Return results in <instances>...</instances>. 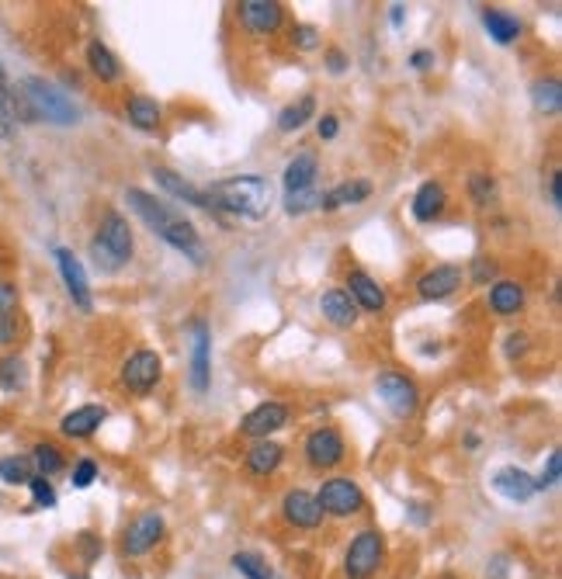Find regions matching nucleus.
<instances>
[{"label": "nucleus", "instance_id": "obj_3", "mask_svg": "<svg viewBox=\"0 0 562 579\" xmlns=\"http://www.w3.org/2000/svg\"><path fill=\"white\" fill-rule=\"evenodd\" d=\"M14 105L25 111V118H42L49 125H77L80 108L73 105V98L56 87L53 80L42 77H25L21 80V94H14Z\"/></svg>", "mask_w": 562, "mask_h": 579}, {"label": "nucleus", "instance_id": "obj_41", "mask_svg": "<svg viewBox=\"0 0 562 579\" xmlns=\"http://www.w3.org/2000/svg\"><path fill=\"white\" fill-rule=\"evenodd\" d=\"M70 482L77 489H87L91 482H98V462H94V458H80V462L73 465V472H70Z\"/></svg>", "mask_w": 562, "mask_h": 579}, {"label": "nucleus", "instance_id": "obj_37", "mask_svg": "<svg viewBox=\"0 0 562 579\" xmlns=\"http://www.w3.org/2000/svg\"><path fill=\"white\" fill-rule=\"evenodd\" d=\"M28 493H32V503L42 510H53L56 507V489L49 479H42V475H32L28 479Z\"/></svg>", "mask_w": 562, "mask_h": 579}, {"label": "nucleus", "instance_id": "obj_17", "mask_svg": "<svg viewBox=\"0 0 562 579\" xmlns=\"http://www.w3.org/2000/svg\"><path fill=\"white\" fill-rule=\"evenodd\" d=\"M288 423V406L285 403H261L243 417L240 434L254 437V441H268L271 434H278L281 427Z\"/></svg>", "mask_w": 562, "mask_h": 579}, {"label": "nucleus", "instance_id": "obj_13", "mask_svg": "<svg viewBox=\"0 0 562 579\" xmlns=\"http://www.w3.org/2000/svg\"><path fill=\"white\" fill-rule=\"evenodd\" d=\"M281 517L299 531H316L323 524V510L316 503V493H309V489H288L281 496Z\"/></svg>", "mask_w": 562, "mask_h": 579}, {"label": "nucleus", "instance_id": "obj_6", "mask_svg": "<svg viewBox=\"0 0 562 579\" xmlns=\"http://www.w3.org/2000/svg\"><path fill=\"white\" fill-rule=\"evenodd\" d=\"M323 517H334V521H347V517H358L365 510V493L351 475H334L320 486L316 493Z\"/></svg>", "mask_w": 562, "mask_h": 579}, {"label": "nucleus", "instance_id": "obj_11", "mask_svg": "<svg viewBox=\"0 0 562 579\" xmlns=\"http://www.w3.org/2000/svg\"><path fill=\"white\" fill-rule=\"evenodd\" d=\"M53 257L59 267V278H63V285H66V295L73 299V306L87 313V309L94 306V295H91V281H87L84 264L77 261V254H73L70 247H56Z\"/></svg>", "mask_w": 562, "mask_h": 579}, {"label": "nucleus", "instance_id": "obj_32", "mask_svg": "<svg viewBox=\"0 0 562 579\" xmlns=\"http://www.w3.org/2000/svg\"><path fill=\"white\" fill-rule=\"evenodd\" d=\"M313 111H316V98L313 94H302L299 101H292V105H285L278 111V129L281 132H299L302 125L313 118Z\"/></svg>", "mask_w": 562, "mask_h": 579}, {"label": "nucleus", "instance_id": "obj_35", "mask_svg": "<svg viewBox=\"0 0 562 579\" xmlns=\"http://www.w3.org/2000/svg\"><path fill=\"white\" fill-rule=\"evenodd\" d=\"M32 465H28V458L21 455H7L0 458V479L7 482V486H28V479H32Z\"/></svg>", "mask_w": 562, "mask_h": 579}, {"label": "nucleus", "instance_id": "obj_12", "mask_svg": "<svg viewBox=\"0 0 562 579\" xmlns=\"http://www.w3.org/2000/svg\"><path fill=\"white\" fill-rule=\"evenodd\" d=\"M212 330L205 319H191V389L205 396L212 385Z\"/></svg>", "mask_w": 562, "mask_h": 579}, {"label": "nucleus", "instance_id": "obj_7", "mask_svg": "<svg viewBox=\"0 0 562 579\" xmlns=\"http://www.w3.org/2000/svg\"><path fill=\"white\" fill-rule=\"evenodd\" d=\"M375 392H379L382 406H386L393 417L399 420H410L413 413L420 410V389L413 378H406L403 371H379V378H375Z\"/></svg>", "mask_w": 562, "mask_h": 579}, {"label": "nucleus", "instance_id": "obj_10", "mask_svg": "<svg viewBox=\"0 0 562 579\" xmlns=\"http://www.w3.org/2000/svg\"><path fill=\"white\" fill-rule=\"evenodd\" d=\"M164 378V358L157 351H136L125 358L122 365V385L136 396H146V392L157 389V382Z\"/></svg>", "mask_w": 562, "mask_h": 579}, {"label": "nucleus", "instance_id": "obj_20", "mask_svg": "<svg viewBox=\"0 0 562 579\" xmlns=\"http://www.w3.org/2000/svg\"><path fill=\"white\" fill-rule=\"evenodd\" d=\"M153 177H157V184L167 191V195L181 198V202H188V205H198V209H205V212H216V205H212L209 191H205V188H195V184L184 181V177H181V174H174V170H170V167H153Z\"/></svg>", "mask_w": 562, "mask_h": 579}, {"label": "nucleus", "instance_id": "obj_14", "mask_svg": "<svg viewBox=\"0 0 562 579\" xmlns=\"http://www.w3.org/2000/svg\"><path fill=\"white\" fill-rule=\"evenodd\" d=\"M236 18L247 32L254 35H271L281 28V18H285V7L278 0H240L236 4Z\"/></svg>", "mask_w": 562, "mask_h": 579}, {"label": "nucleus", "instance_id": "obj_27", "mask_svg": "<svg viewBox=\"0 0 562 579\" xmlns=\"http://www.w3.org/2000/svg\"><path fill=\"white\" fill-rule=\"evenodd\" d=\"M125 118H129L132 129L139 132H157L160 129V118H164V111L153 98H146V94H132L129 101H125Z\"/></svg>", "mask_w": 562, "mask_h": 579}, {"label": "nucleus", "instance_id": "obj_28", "mask_svg": "<svg viewBox=\"0 0 562 579\" xmlns=\"http://www.w3.org/2000/svg\"><path fill=\"white\" fill-rule=\"evenodd\" d=\"M483 25H486V32H490V39L497 42V46H514V42L521 39V21H517L514 14L500 11V7H486Z\"/></svg>", "mask_w": 562, "mask_h": 579}, {"label": "nucleus", "instance_id": "obj_48", "mask_svg": "<svg viewBox=\"0 0 562 579\" xmlns=\"http://www.w3.org/2000/svg\"><path fill=\"white\" fill-rule=\"evenodd\" d=\"M434 63H438V56H434L431 49H417V53L410 56V66H413V70H431Z\"/></svg>", "mask_w": 562, "mask_h": 579}, {"label": "nucleus", "instance_id": "obj_46", "mask_svg": "<svg viewBox=\"0 0 562 579\" xmlns=\"http://www.w3.org/2000/svg\"><path fill=\"white\" fill-rule=\"evenodd\" d=\"M521 354H528V337H524V333H510L507 337V358H521Z\"/></svg>", "mask_w": 562, "mask_h": 579}, {"label": "nucleus", "instance_id": "obj_50", "mask_svg": "<svg viewBox=\"0 0 562 579\" xmlns=\"http://www.w3.org/2000/svg\"><path fill=\"white\" fill-rule=\"evenodd\" d=\"M337 129H340L337 115H323V118H320V125H316V132H320V139H334V136H337Z\"/></svg>", "mask_w": 562, "mask_h": 579}, {"label": "nucleus", "instance_id": "obj_5", "mask_svg": "<svg viewBox=\"0 0 562 579\" xmlns=\"http://www.w3.org/2000/svg\"><path fill=\"white\" fill-rule=\"evenodd\" d=\"M386 562V534L379 527H365L351 538L344 552V576L347 579H372Z\"/></svg>", "mask_w": 562, "mask_h": 579}, {"label": "nucleus", "instance_id": "obj_42", "mask_svg": "<svg viewBox=\"0 0 562 579\" xmlns=\"http://www.w3.org/2000/svg\"><path fill=\"white\" fill-rule=\"evenodd\" d=\"M497 274H500V267H497L493 257H476V261H472L469 278L476 281V285H490V281H497Z\"/></svg>", "mask_w": 562, "mask_h": 579}, {"label": "nucleus", "instance_id": "obj_31", "mask_svg": "<svg viewBox=\"0 0 562 579\" xmlns=\"http://www.w3.org/2000/svg\"><path fill=\"white\" fill-rule=\"evenodd\" d=\"M531 105L535 111H542V115H559L562 108V84L556 77H538L535 84H531Z\"/></svg>", "mask_w": 562, "mask_h": 579}, {"label": "nucleus", "instance_id": "obj_54", "mask_svg": "<svg viewBox=\"0 0 562 579\" xmlns=\"http://www.w3.org/2000/svg\"><path fill=\"white\" fill-rule=\"evenodd\" d=\"M66 579H91L87 573H73V576H66Z\"/></svg>", "mask_w": 562, "mask_h": 579}, {"label": "nucleus", "instance_id": "obj_36", "mask_svg": "<svg viewBox=\"0 0 562 579\" xmlns=\"http://www.w3.org/2000/svg\"><path fill=\"white\" fill-rule=\"evenodd\" d=\"M469 195H472V202L479 205V209H490L493 202H497V181H493L490 174H472L469 177Z\"/></svg>", "mask_w": 562, "mask_h": 579}, {"label": "nucleus", "instance_id": "obj_34", "mask_svg": "<svg viewBox=\"0 0 562 579\" xmlns=\"http://www.w3.org/2000/svg\"><path fill=\"white\" fill-rule=\"evenodd\" d=\"M229 562L243 579H275V569L268 566V559L261 552H236Z\"/></svg>", "mask_w": 562, "mask_h": 579}, {"label": "nucleus", "instance_id": "obj_40", "mask_svg": "<svg viewBox=\"0 0 562 579\" xmlns=\"http://www.w3.org/2000/svg\"><path fill=\"white\" fill-rule=\"evenodd\" d=\"M559 472H562V455H559V451H552V455H549V465H545L542 475H538V479H535V493H545V489H556Z\"/></svg>", "mask_w": 562, "mask_h": 579}, {"label": "nucleus", "instance_id": "obj_22", "mask_svg": "<svg viewBox=\"0 0 562 579\" xmlns=\"http://www.w3.org/2000/svg\"><path fill=\"white\" fill-rule=\"evenodd\" d=\"M493 489L510 503H528L531 496H535V479L524 469H517V465H504V469L493 475Z\"/></svg>", "mask_w": 562, "mask_h": 579}, {"label": "nucleus", "instance_id": "obj_2", "mask_svg": "<svg viewBox=\"0 0 562 579\" xmlns=\"http://www.w3.org/2000/svg\"><path fill=\"white\" fill-rule=\"evenodd\" d=\"M216 205V212H233L240 219H264L271 209V181H264L261 174H240V177H226V181H216L212 188H205Z\"/></svg>", "mask_w": 562, "mask_h": 579}, {"label": "nucleus", "instance_id": "obj_26", "mask_svg": "<svg viewBox=\"0 0 562 579\" xmlns=\"http://www.w3.org/2000/svg\"><path fill=\"white\" fill-rule=\"evenodd\" d=\"M490 309L497 316H517L524 309V285L521 281L500 278L490 285Z\"/></svg>", "mask_w": 562, "mask_h": 579}, {"label": "nucleus", "instance_id": "obj_4", "mask_svg": "<svg viewBox=\"0 0 562 579\" xmlns=\"http://www.w3.org/2000/svg\"><path fill=\"white\" fill-rule=\"evenodd\" d=\"M91 250H94V257H98V267H105V271H118V267L129 264L132 250H136L129 219L118 212H105L98 233H94Z\"/></svg>", "mask_w": 562, "mask_h": 579}, {"label": "nucleus", "instance_id": "obj_1", "mask_svg": "<svg viewBox=\"0 0 562 579\" xmlns=\"http://www.w3.org/2000/svg\"><path fill=\"white\" fill-rule=\"evenodd\" d=\"M125 202H129V209L136 212L139 219H143L146 226L153 229V236H160L167 247H174L177 254L191 257L195 264L205 261V247H202V236H198L195 222L184 219V215L177 212L174 205L160 202L157 195H150V191H143V188H129V191H125Z\"/></svg>", "mask_w": 562, "mask_h": 579}, {"label": "nucleus", "instance_id": "obj_18", "mask_svg": "<svg viewBox=\"0 0 562 579\" xmlns=\"http://www.w3.org/2000/svg\"><path fill=\"white\" fill-rule=\"evenodd\" d=\"M316 177H320V160H316V153L313 150L295 153V157L288 160L285 174H281V188H285V195L313 191L316 188Z\"/></svg>", "mask_w": 562, "mask_h": 579}, {"label": "nucleus", "instance_id": "obj_39", "mask_svg": "<svg viewBox=\"0 0 562 579\" xmlns=\"http://www.w3.org/2000/svg\"><path fill=\"white\" fill-rule=\"evenodd\" d=\"M320 209V191H299V195H285V212L288 215H306Z\"/></svg>", "mask_w": 562, "mask_h": 579}, {"label": "nucleus", "instance_id": "obj_51", "mask_svg": "<svg viewBox=\"0 0 562 579\" xmlns=\"http://www.w3.org/2000/svg\"><path fill=\"white\" fill-rule=\"evenodd\" d=\"M549 198L556 209H562V174L559 170H552V177H549Z\"/></svg>", "mask_w": 562, "mask_h": 579}, {"label": "nucleus", "instance_id": "obj_38", "mask_svg": "<svg viewBox=\"0 0 562 579\" xmlns=\"http://www.w3.org/2000/svg\"><path fill=\"white\" fill-rule=\"evenodd\" d=\"M288 42H292L299 53H313V49H320V28L316 25H295L292 35H288Z\"/></svg>", "mask_w": 562, "mask_h": 579}, {"label": "nucleus", "instance_id": "obj_44", "mask_svg": "<svg viewBox=\"0 0 562 579\" xmlns=\"http://www.w3.org/2000/svg\"><path fill=\"white\" fill-rule=\"evenodd\" d=\"M0 313H18V285L0 278Z\"/></svg>", "mask_w": 562, "mask_h": 579}, {"label": "nucleus", "instance_id": "obj_52", "mask_svg": "<svg viewBox=\"0 0 562 579\" xmlns=\"http://www.w3.org/2000/svg\"><path fill=\"white\" fill-rule=\"evenodd\" d=\"M0 101H4L7 108L14 105V91H11V84H7V73H4V66H0Z\"/></svg>", "mask_w": 562, "mask_h": 579}, {"label": "nucleus", "instance_id": "obj_30", "mask_svg": "<svg viewBox=\"0 0 562 579\" xmlns=\"http://www.w3.org/2000/svg\"><path fill=\"white\" fill-rule=\"evenodd\" d=\"M28 465H32L35 475H42V479H53L66 469V455L59 451V444L53 441H39L32 448V455H28Z\"/></svg>", "mask_w": 562, "mask_h": 579}, {"label": "nucleus", "instance_id": "obj_33", "mask_svg": "<svg viewBox=\"0 0 562 579\" xmlns=\"http://www.w3.org/2000/svg\"><path fill=\"white\" fill-rule=\"evenodd\" d=\"M28 385V365L21 354H7L0 358V389L4 392H21Z\"/></svg>", "mask_w": 562, "mask_h": 579}, {"label": "nucleus", "instance_id": "obj_19", "mask_svg": "<svg viewBox=\"0 0 562 579\" xmlns=\"http://www.w3.org/2000/svg\"><path fill=\"white\" fill-rule=\"evenodd\" d=\"M108 420V410L98 403L91 406H77V410H70L63 420H59V430H63V437H70V441H87V437L98 434V427Z\"/></svg>", "mask_w": 562, "mask_h": 579}, {"label": "nucleus", "instance_id": "obj_8", "mask_svg": "<svg viewBox=\"0 0 562 579\" xmlns=\"http://www.w3.org/2000/svg\"><path fill=\"white\" fill-rule=\"evenodd\" d=\"M302 455H306L309 469H316V472L337 469V465L347 458L344 434H340L337 427H316L313 434L306 437V444H302Z\"/></svg>", "mask_w": 562, "mask_h": 579}, {"label": "nucleus", "instance_id": "obj_21", "mask_svg": "<svg viewBox=\"0 0 562 579\" xmlns=\"http://www.w3.org/2000/svg\"><path fill=\"white\" fill-rule=\"evenodd\" d=\"M320 313L330 326H337V330H351V326L358 323L361 309L354 306L351 295H347L344 288H330V292L320 295Z\"/></svg>", "mask_w": 562, "mask_h": 579}, {"label": "nucleus", "instance_id": "obj_49", "mask_svg": "<svg viewBox=\"0 0 562 579\" xmlns=\"http://www.w3.org/2000/svg\"><path fill=\"white\" fill-rule=\"evenodd\" d=\"M14 136V115H11V108L0 101V139H11Z\"/></svg>", "mask_w": 562, "mask_h": 579}, {"label": "nucleus", "instance_id": "obj_25", "mask_svg": "<svg viewBox=\"0 0 562 579\" xmlns=\"http://www.w3.org/2000/svg\"><path fill=\"white\" fill-rule=\"evenodd\" d=\"M372 195V184L368 181H344V184H337V188H330V191H323L320 195V209L323 212H337V209H347V205H358V202H365V198Z\"/></svg>", "mask_w": 562, "mask_h": 579}, {"label": "nucleus", "instance_id": "obj_16", "mask_svg": "<svg viewBox=\"0 0 562 579\" xmlns=\"http://www.w3.org/2000/svg\"><path fill=\"white\" fill-rule=\"evenodd\" d=\"M462 281H465V271L458 264H438L417 278V295L427 302H441L448 299V295H455L458 288H462Z\"/></svg>", "mask_w": 562, "mask_h": 579}, {"label": "nucleus", "instance_id": "obj_24", "mask_svg": "<svg viewBox=\"0 0 562 579\" xmlns=\"http://www.w3.org/2000/svg\"><path fill=\"white\" fill-rule=\"evenodd\" d=\"M281 462H285V448L271 441V437H268V441H257L254 448L247 451V458H243L247 472L257 475V479H268V475H275L281 469Z\"/></svg>", "mask_w": 562, "mask_h": 579}, {"label": "nucleus", "instance_id": "obj_47", "mask_svg": "<svg viewBox=\"0 0 562 579\" xmlns=\"http://www.w3.org/2000/svg\"><path fill=\"white\" fill-rule=\"evenodd\" d=\"M347 66H351V63H347L344 49H327V70H330V73H344Z\"/></svg>", "mask_w": 562, "mask_h": 579}, {"label": "nucleus", "instance_id": "obj_29", "mask_svg": "<svg viewBox=\"0 0 562 579\" xmlns=\"http://www.w3.org/2000/svg\"><path fill=\"white\" fill-rule=\"evenodd\" d=\"M87 66H91V73L101 80V84H115V80L122 77V66H118L115 53L101 39L87 42Z\"/></svg>", "mask_w": 562, "mask_h": 579}, {"label": "nucleus", "instance_id": "obj_45", "mask_svg": "<svg viewBox=\"0 0 562 579\" xmlns=\"http://www.w3.org/2000/svg\"><path fill=\"white\" fill-rule=\"evenodd\" d=\"M18 340V313H0V347H11Z\"/></svg>", "mask_w": 562, "mask_h": 579}, {"label": "nucleus", "instance_id": "obj_23", "mask_svg": "<svg viewBox=\"0 0 562 579\" xmlns=\"http://www.w3.org/2000/svg\"><path fill=\"white\" fill-rule=\"evenodd\" d=\"M445 209H448L445 184H441V181H424V184H420L417 195H413V205H410L413 219H417V222H434Z\"/></svg>", "mask_w": 562, "mask_h": 579}, {"label": "nucleus", "instance_id": "obj_15", "mask_svg": "<svg viewBox=\"0 0 562 579\" xmlns=\"http://www.w3.org/2000/svg\"><path fill=\"white\" fill-rule=\"evenodd\" d=\"M344 292L351 295L354 306L365 309V313H382V309L389 306L386 288H382L379 281H375L368 271H361V267H351V271H347Z\"/></svg>", "mask_w": 562, "mask_h": 579}, {"label": "nucleus", "instance_id": "obj_53", "mask_svg": "<svg viewBox=\"0 0 562 579\" xmlns=\"http://www.w3.org/2000/svg\"><path fill=\"white\" fill-rule=\"evenodd\" d=\"M389 11H393V14H389V18H393V25H396V28L403 25V11H406V7H403V4H393Z\"/></svg>", "mask_w": 562, "mask_h": 579}, {"label": "nucleus", "instance_id": "obj_9", "mask_svg": "<svg viewBox=\"0 0 562 579\" xmlns=\"http://www.w3.org/2000/svg\"><path fill=\"white\" fill-rule=\"evenodd\" d=\"M167 534V524H164V514L160 510H143L122 534V555L125 559H139V555L153 552V548L164 541Z\"/></svg>", "mask_w": 562, "mask_h": 579}, {"label": "nucleus", "instance_id": "obj_43", "mask_svg": "<svg viewBox=\"0 0 562 579\" xmlns=\"http://www.w3.org/2000/svg\"><path fill=\"white\" fill-rule=\"evenodd\" d=\"M77 548H80V559H84L87 566H91V562L98 559L101 552H105V541H101L94 531H84V534L77 538Z\"/></svg>", "mask_w": 562, "mask_h": 579}]
</instances>
